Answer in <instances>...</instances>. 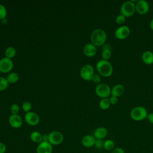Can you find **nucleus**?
Wrapping results in <instances>:
<instances>
[{
  "instance_id": "obj_27",
  "label": "nucleus",
  "mask_w": 153,
  "mask_h": 153,
  "mask_svg": "<svg viewBox=\"0 0 153 153\" xmlns=\"http://www.w3.org/2000/svg\"><path fill=\"white\" fill-rule=\"evenodd\" d=\"M126 17L123 16V14H118L116 18H115V22L117 23V25H122L126 21Z\"/></svg>"
},
{
  "instance_id": "obj_2",
  "label": "nucleus",
  "mask_w": 153,
  "mask_h": 153,
  "mask_svg": "<svg viewBox=\"0 0 153 153\" xmlns=\"http://www.w3.org/2000/svg\"><path fill=\"white\" fill-rule=\"evenodd\" d=\"M96 69L99 74L103 77H109L113 73V67L111 63L108 60L103 59L97 62Z\"/></svg>"
},
{
  "instance_id": "obj_15",
  "label": "nucleus",
  "mask_w": 153,
  "mask_h": 153,
  "mask_svg": "<svg viewBox=\"0 0 153 153\" xmlns=\"http://www.w3.org/2000/svg\"><path fill=\"white\" fill-rule=\"evenodd\" d=\"M83 52L87 57H92L96 55L97 53V48L93 44L88 43L84 45Z\"/></svg>"
},
{
  "instance_id": "obj_25",
  "label": "nucleus",
  "mask_w": 153,
  "mask_h": 153,
  "mask_svg": "<svg viewBox=\"0 0 153 153\" xmlns=\"http://www.w3.org/2000/svg\"><path fill=\"white\" fill-rule=\"evenodd\" d=\"M9 85V83L7 81V78L0 76V91L6 90Z\"/></svg>"
},
{
  "instance_id": "obj_13",
  "label": "nucleus",
  "mask_w": 153,
  "mask_h": 153,
  "mask_svg": "<svg viewBox=\"0 0 153 153\" xmlns=\"http://www.w3.org/2000/svg\"><path fill=\"white\" fill-rule=\"evenodd\" d=\"M10 125L14 128H20L23 124V121L20 115L18 114H11L8 119Z\"/></svg>"
},
{
  "instance_id": "obj_7",
  "label": "nucleus",
  "mask_w": 153,
  "mask_h": 153,
  "mask_svg": "<svg viewBox=\"0 0 153 153\" xmlns=\"http://www.w3.org/2000/svg\"><path fill=\"white\" fill-rule=\"evenodd\" d=\"M63 134L58 131H53L48 134V142L52 145H60L63 140Z\"/></svg>"
},
{
  "instance_id": "obj_9",
  "label": "nucleus",
  "mask_w": 153,
  "mask_h": 153,
  "mask_svg": "<svg viewBox=\"0 0 153 153\" xmlns=\"http://www.w3.org/2000/svg\"><path fill=\"white\" fill-rule=\"evenodd\" d=\"M130 33V28L125 25L118 27L115 31V36L117 39L123 40L126 39Z\"/></svg>"
},
{
  "instance_id": "obj_14",
  "label": "nucleus",
  "mask_w": 153,
  "mask_h": 153,
  "mask_svg": "<svg viewBox=\"0 0 153 153\" xmlns=\"http://www.w3.org/2000/svg\"><path fill=\"white\" fill-rule=\"evenodd\" d=\"M96 139L93 135L87 134L82 137L81 139V143L85 148H91L94 146Z\"/></svg>"
},
{
  "instance_id": "obj_11",
  "label": "nucleus",
  "mask_w": 153,
  "mask_h": 153,
  "mask_svg": "<svg viewBox=\"0 0 153 153\" xmlns=\"http://www.w3.org/2000/svg\"><path fill=\"white\" fill-rule=\"evenodd\" d=\"M136 11L140 14L144 15L146 14L149 10V5L148 2L145 0H140L136 2Z\"/></svg>"
},
{
  "instance_id": "obj_23",
  "label": "nucleus",
  "mask_w": 153,
  "mask_h": 153,
  "mask_svg": "<svg viewBox=\"0 0 153 153\" xmlns=\"http://www.w3.org/2000/svg\"><path fill=\"white\" fill-rule=\"evenodd\" d=\"M103 148L106 151H112L115 148V142L112 139H106L104 140Z\"/></svg>"
},
{
  "instance_id": "obj_20",
  "label": "nucleus",
  "mask_w": 153,
  "mask_h": 153,
  "mask_svg": "<svg viewBox=\"0 0 153 153\" xmlns=\"http://www.w3.org/2000/svg\"><path fill=\"white\" fill-rule=\"evenodd\" d=\"M30 138L32 141L39 144L42 141V134H41L39 131H34L30 133Z\"/></svg>"
},
{
  "instance_id": "obj_18",
  "label": "nucleus",
  "mask_w": 153,
  "mask_h": 153,
  "mask_svg": "<svg viewBox=\"0 0 153 153\" xmlns=\"http://www.w3.org/2000/svg\"><path fill=\"white\" fill-rule=\"evenodd\" d=\"M142 62L147 65H151L153 64V53L151 51H145L142 54Z\"/></svg>"
},
{
  "instance_id": "obj_34",
  "label": "nucleus",
  "mask_w": 153,
  "mask_h": 153,
  "mask_svg": "<svg viewBox=\"0 0 153 153\" xmlns=\"http://www.w3.org/2000/svg\"><path fill=\"white\" fill-rule=\"evenodd\" d=\"M7 151V146L6 145L0 142V153H5Z\"/></svg>"
},
{
  "instance_id": "obj_5",
  "label": "nucleus",
  "mask_w": 153,
  "mask_h": 153,
  "mask_svg": "<svg viewBox=\"0 0 153 153\" xmlns=\"http://www.w3.org/2000/svg\"><path fill=\"white\" fill-rule=\"evenodd\" d=\"M95 93L98 97L102 99L108 98L111 95V88L107 84L100 83L96 86Z\"/></svg>"
},
{
  "instance_id": "obj_32",
  "label": "nucleus",
  "mask_w": 153,
  "mask_h": 153,
  "mask_svg": "<svg viewBox=\"0 0 153 153\" xmlns=\"http://www.w3.org/2000/svg\"><path fill=\"white\" fill-rule=\"evenodd\" d=\"M109 99V100H110L111 105H116L117 103V102H118V99L117 97L111 96Z\"/></svg>"
},
{
  "instance_id": "obj_33",
  "label": "nucleus",
  "mask_w": 153,
  "mask_h": 153,
  "mask_svg": "<svg viewBox=\"0 0 153 153\" xmlns=\"http://www.w3.org/2000/svg\"><path fill=\"white\" fill-rule=\"evenodd\" d=\"M111 153H126L124 150L120 147H115V148L111 151Z\"/></svg>"
},
{
  "instance_id": "obj_36",
  "label": "nucleus",
  "mask_w": 153,
  "mask_h": 153,
  "mask_svg": "<svg viewBox=\"0 0 153 153\" xmlns=\"http://www.w3.org/2000/svg\"><path fill=\"white\" fill-rule=\"evenodd\" d=\"M42 141L48 142V134H42Z\"/></svg>"
},
{
  "instance_id": "obj_37",
  "label": "nucleus",
  "mask_w": 153,
  "mask_h": 153,
  "mask_svg": "<svg viewBox=\"0 0 153 153\" xmlns=\"http://www.w3.org/2000/svg\"><path fill=\"white\" fill-rule=\"evenodd\" d=\"M149 27H150V29L153 30V18L151 19V22H150V23H149Z\"/></svg>"
},
{
  "instance_id": "obj_17",
  "label": "nucleus",
  "mask_w": 153,
  "mask_h": 153,
  "mask_svg": "<svg viewBox=\"0 0 153 153\" xmlns=\"http://www.w3.org/2000/svg\"><path fill=\"white\" fill-rule=\"evenodd\" d=\"M124 93V87L122 84H117L114 85L111 88V95L115 97H120Z\"/></svg>"
},
{
  "instance_id": "obj_19",
  "label": "nucleus",
  "mask_w": 153,
  "mask_h": 153,
  "mask_svg": "<svg viewBox=\"0 0 153 153\" xmlns=\"http://www.w3.org/2000/svg\"><path fill=\"white\" fill-rule=\"evenodd\" d=\"M102 57L103 60H108L111 59L112 56L111 48L109 44H105L102 45Z\"/></svg>"
},
{
  "instance_id": "obj_16",
  "label": "nucleus",
  "mask_w": 153,
  "mask_h": 153,
  "mask_svg": "<svg viewBox=\"0 0 153 153\" xmlns=\"http://www.w3.org/2000/svg\"><path fill=\"white\" fill-rule=\"evenodd\" d=\"M108 135V130L104 127H99L97 128L93 133V136L96 139H105Z\"/></svg>"
},
{
  "instance_id": "obj_35",
  "label": "nucleus",
  "mask_w": 153,
  "mask_h": 153,
  "mask_svg": "<svg viewBox=\"0 0 153 153\" xmlns=\"http://www.w3.org/2000/svg\"><path fill=\"white\" fill-rule=\"evenodd\" d=\"M146 118L148 119V120L149 121V122L150 123L153 124V112H151V113L148 114Z\"/></svg>"
},
{
  "instance_id": "obj_24",
  "label": "nucleus",
  "mask_w": 153,
  "mask_h": 153,
  "mask_svg": "<svg viewBox=\"0 0 153 153\" xmlns=\"http://www.w3.org/2000/svg\"><path fill=\"white\" fill-rule=\"evenodd\" d=\"M16 54V50L13 47H8L6 48L5 51V57L8 59H13Z\"/></svg>"
},
{
  "instance_id": "obj_38",
  "label": "nucleus",
  "mask_w": 153,
  "mask_h": 153,
  "mask_svg": "<svg viewBox=\"0 0 153 153\" xmlns=\"http://www.w3.org/2000/svg\"><path fill=\"white\" fill-rule=\"evenodd\" d=\"M152 53H153V51H152Z\"/></svg>"
},
{
  "instance_id": "obj_31",
  "label": "nucleus",
  "mask_w": 153,
  "mask_h": 153,
  "mask_svg": "<svg viewBox=\"0 0 153 153\" xmlns=\"http://www.w3.org/2000/svg\"><path fill=\"white\" fill-rule=\"evenodd\" d=\"M91 81H92L94 83H95V84H99L100 82V81H101V78H100V76L99 75L94 74V75L93 76V77Z\"/></svg>"
},
{
  "instance_id": "obj_12",
  "label": "nucleus",
  "mask_w": 153,
  "mask_h": 153,
  "mask_svg": "<svg viewBox=\"0 0 153 153\" xmlns=\"http://www.w3.org/2000/svg\"><path fill=\"white\" fill-rule=\"evenodd\" d=\"M53 145L49 142L42 141L36 148V153H52Z\"/></svg>"
},
{
  "instance_id": "obj_26",
  "label": "nucleus",
  "mask_w": 153,
  "mask_h": 153,
  "mask_svg": "<svg viewBox=\"0 0 153 153\" xmlns=\"http://www.w3.org/2000/svg\"><path fill=\"white\" fill-rule=\"evenodd\" d=\"M7 15V11L5 6L0 4V20L4 19Z\"/></svg>"
},
{
  "instance_id": "obj_1",
  "label": "nucleus",
  "mask_w": 153,
  "mask_h": 153,
  "mask_svg": "<svg viewBox=\"0 0 153 153\" xmlns=\"http://www.w3.org/2000/svg\"><path fill=\"white\" fill-rule=\"evenodd\" d=\"M106 33L102 29H96L94 30L90 36L91 43L96 47L104 45L106 41Z\"/></svg>"
},
{
  "instance_id": "obj_29",
  "label": "nucleus",
  "mask_w": 153,
  "mask_h": 153,
  "mask_svg": "<svg viewBox=\"0 0 153 153\" xmlns=\"http://www.w3.org/2000/svg\"><path fill=\"white\" fill-rule=\"evenodd\" d=\"M19 110H20V107L16 103H14L10 106V112L11 114H18Z\"/></svg>"
},
{
  "instance_id": "obj_8",
  "label": "nucleus",
  "mask_w": 153,
  "mask_h": 153,
  "mask_svg": "<svg viewBox=\"0 0 153 153\" xmlns=\"http://www.w3.org/2000/svg\"><path fill=\"white\" fill-rule=\"evenodd\" d=\"M13 62L11 59L6 57L0 60V72L6 74L10 72L13 68Z\"/></svg>"
},
{
  "instance_id": "obj_28",
  "label": "nucleus",
  "mask_w": 153,
  "mask_h": 153,
  "mask_svg": "<svg viewBox=\"0 0 153 153\" xmlns=\"http://www.w3.org/2000/svg\"><path fill=\"white\" fill-rule=\"evenodd\" d=\"M31 108H32V104L30 102L25 101L23 103L22 109L25 112H30V110L31 109Z\"/></svg>"
},
{
  "instance_id": "obj_21",
  "label": "nucleus",
  "mask_w": 153,
  "mask_h": 153,
  "mask_svg": "<svg viewBox=\"0 0 153 153\" xmlns=\"http://www.w3.org/2000/svg\"><path fill=\"white\" fill-rule=\"evenodd\" d=\"M111 105L110 100L109 98H103L102 99L99 103V106L100 109L102 110H106L108 109Z\"/></svg>"
},
{
  "instance_id": "obj_30",
  "label": "nucleus",
  "mask_w": 153,
  "mask_h": 153,
  "mask_svg": "<svg viewBox=\"0 0 153 153\" xmlns=\"http://www.w3.org/2000/svg\"><path fill=\"white\" fill-rule=\"evenodd\" d=\"M104 140L103 139H96V142L94 143V146L98 149H100L103 148Z\"/></svg>"
},
{
  "instance_id": "obj_22",
  "label": "nucleus",
  "mask_w": 153,
  "mask_h": 153,
  "mask_svg": "<svg viewBox=\"0 0 153 153\" xmlns=\"http://www.w3.org/2000/svg\"><path fill=\"white\" fill-rule=\"evenodd\" d=\"M19 79V75L16 72H11L10 73L7 77V79L9 84H14L18 81Z\"/></svg>"
},
{
  "instance_id": "obj_3",
  "label": "nucleus",
  "mask_w": 153,
  "mask_h": 153,
  "mask_svg": "<svg viewBox=\"0 0 153 153\" xmlns=\"http://www.w3.org/2000/svg\"><path fill=\"white\" fill-rule=\"evenodd\" d=\"M148 112L145 108L137 106L133 108L130 111L131 118L136 121H140L147 118Z\"/></svg>"
},
{
  "instance_id": "obj_4",
  "label": "nucleus",
  "mask_w": 153,
  "mask_h": 153,
  "mask_svg": "<svg viewBox=\"0 0 153 153\" xmlns=\"http://www.w3.org/2000/svg\"><path fill=\"white\" fill-rule=\"evenodd\" d=\"M121 14L126 17L132 16L136 12V5L132 1H127L124 2L120 8Z\"/></svg>"
},
{
  "instance_id": "obj_6",
  "label": "nucleus",
  "mask_w": 153,
  "mask_h": 153,
  "mask_svg": "<svg viewBox=\"0 0 153 153\" xmlns=\"http://www.w3.org/2000/svg\"><path fill=\"white\" fill-rule=\"evenodd\" d=\"M81 78L85 81H91L94 75V69L92 65L87 64L84 65L80 70Z\"/></svg>"
},
{
  "instance_id": "obj_10",
  "label": "nucleus",
  "mask_w": 153,
  "mask_h": 153,
  "mask_svg": "<svg viewBox=\"0 0 153 153\" xmlns=\"http://www.w3.org/2000/svg\"><path fill=\"white\" fill-rule=\"evenodd\" d=\"M25 120L29 126H35L39 123V117L36 113L30 111L26 113L25 115Z\"/></svg>"
}]
</instances>
